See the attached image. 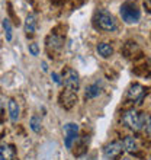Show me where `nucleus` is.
Here are the masks:
<instances>
[{
    "instance_id": "obj_1",
    "label": "nucleus",
    "mask_w": 151,
    "mask_h": 160,
    "mask_svg": "<svg viewBox=\"0 0 151 160\" xmlns=\"http://www.w3.org/2000/svg\"><path fill=\"white\" fill-rule=\"evenodd\" d=\"M122 124L132 131H141L147 124V115L139 114L137 109H129L122 115Z\"/></svg>"
},
{
    "instance_id": "obj_2",
    "label": "nucleus",
    "mask_w": 151,
    "mask_h": 160,
    "mask_svg": "<svg viewBox=\"0 0 151 160\" xmlns=\"http://www.w3.org/2000/svg\"><path fill=\"white\" fill-rule=\"evenodd\" d=\"M95 23L99 29L102 31H106V32H112V31H116L118 28V23H116V19L113 16L110 12L102 9L99 12H96L95 15Z\"/></svg>"
},
{
    "instance_id": "obj_3",
    "label": "nucleus",
    "mask_w": 151,
    "mask_h": 160,
    "mask_svg": "<svg viewBox=\"0 0 151 160\" xmlns=\"http://www.w3.org/2000/svg\"><path fill=\"white\" fill-rule=\"evenodd\" d=\"M121 18L122 21L131 25V23H137V22L141 19V10L138 9L135 2H125V3L121 6Z\"/></svg>"
},
{
    "instance_id": "obj_4",
    "label": "nucleus",
    "mask_w": 151,
    "mask_h": 160,
    "mask_svg": "<svg viewBox=\"0 0 151 160\" xmlns=\"http://www.w3.org/2000/svg\"><path fill=\"white\" fill-rule=\"evenodd\" d=\"M63 79H64L63 83H64V86H66V89H67V90H70V92L77 93V90H79V86H80L79 73L76 72L74 68L67 67L63 72Z\"/></svg>"
},
{
    "instance_id": "obj_5",
    "label": "nucleus",
    "mask_w": 151,
    "mask_h": 160,
    "mask_svg": "<svg viewBox=\"0 0 151 160\" xmlns=\"http://www.w3.org/2000/svg\"><path fill=\"white\" fill-rule=\"evenodd\" d=\"M64 144H66V147L67 148H71L73 147V143L77 141L79 138V125L76 124V122H67L66 125H64Z\"/></svg>"
},
{
    "instance_id": "obj_6",
    "label": "nucleus",
    "mask_w": 151,
    "mask_h": 160,
    "mask_svg": "<svg viewBox=\"0 0 151 160\" xmlns=\"http://www.w3.org/2000/svg\"><path fill=\"white\" fill-rule=\"evenodd\" d=\"M122 153H124V146L119 141H113V143L108 144L103 150V154H105L106 160H118L121 159Z\"/></svg>"
},
{
    "instance_id": "obj_7",
    "label": "nucleus",
    "mask_w": 151,
    "mask_h": 160,
    "mask_svg": "<svg viewBox=\"0 0 151 160\" xmlns=\"http://www.w3.org/2000/svg\"><path fill=\"white\" fill-rule=\"evenodd\" d=\"M77 102V93L70 92V90H64L60 96V103L61 106H64L66 109H70L73 105Z\"/></svg>"
},
{
    "instance_id": "obj_8",
    "label": "nucleus",
    "mask_w": 151,
    "mask_h": 160,
    "mask_svg": "<svg viewBox=\"0 0 151 160\" xmlns=\"http://www.w3.org/2000/svg\"><path fill=\"white\" fill-rule=\"evenodd\" d=\"M144 96V86L139 83H135L132 84L129 89H128V92H126V99L128 101H139L141 98Z\"/></svg>"
},
{
    "instance_id": "obj_9",
    "label": "nucleus",
    "mask_w": 151,
    "mask_h": 160,
    "mask_svg": "<svg viewBox=\"0 0 151 160\" xmlns=\"http://www.w3.org/2000/svg\"><path fill=\"white\" fill-rule=\"evenodd\" d=\"M64 45V38L58 34H51L46 38V48L52 51H58Z\"/></svg>"
},
{
    "instance_id": "obj_10",
    "label": "nucleus",
    "mask_w": 151,
    "mask_h": 160,
    "mask_svg": "<svg viewBox=\"0 0 151 160\" xmlns=\"http://www.w3.org/2000/svg\"><path fill=\"white\" fill-rule=\"evenodd\" d=\"M16 157V148L12 144L0 146V160H13Z\"/></svg>"
},
{
    "instance_id": "obj_11",
    "label": "nucleus",
    "mask_w": 151,
    "mask_h": 160,
    "mask_svg": "<svg viewBox=\"0 0 151 160\" xmlns=\"http://www.w3.org/2000/svg\"><path fill=\"white\" fill-rule=\"evenodd\" d=\"M7 111H9V117L12 122H17L19 117H21V108L17 105V102L15 99H9L7 102Z\"/></svg>"
},
{
    "instance_id": "obj_12",
    "label": "nucleus",
    "mask_w": 151,
    "mask_h": 160,
    "mask_svg": "<svg viewBox=\"0 0 151 160\" xmlns=\"http://www.w3.org/2000/svg\"><path fill=\"white\" fill-rule=\"evenodd\" d=\"M37 15H34V13H31V15H28L25 19V25H23V28H25V32L28 35H34L35 31H37Z\"/></svg>"
},
{
    "instance_id": "obj_13",
    "label": "nucleus",
    "mask_w": 151,
    "mask_h": 160,
    "mask_svg": "<svg viewBox=\"0 0 151 160\" xmlns=\"http://www.w3.org/2000/svg\"><path fill=\"white\" fill-rule=\"evenodd\" d=\"M122 146H124V150H126V152H129V153H135L138 150V141H137L135 137H131V135L124 138Z\"/></svg>"
},
{
    "instance_id": "obj_14",
    "label": "nucleus",
    "mask_w": 151,
    "mask_h": 160,
    "mask_svg": "<svg viewBox=\"0 0 151 160\" xmlns=\"http://www.w3.org/2000/svg\"><path fill=\"white\" fill-rule=\"evenodd\" d=\"M99 95H100V84L99 83H93V84H90V86H87L86 93H84L86 99H95V98H97Z\"/></svg>"
},
{
    "instance_id": "obj_15",
    "label": "nucleus",
    "mask_w": 151,
    "mask_h": 160,
    "mask_svg": "<svg viewBox=\"0 0 151 160\" xmlns=\"http://www.w3.org/2000/svg\"><path fill=\"white\" fill-rule=\"evenodd\" d=\"M97 52H99L103 58H108V57H110V55L113 54V48L108 42H100V44L97 45Z\"/></svg>"
},
{
    "instance_id": "obj_16",
    "label": "nucleus",
    "mask_w": 151,
    "mask_h": 160,
    "mask_svg": "<svg viewBox=\"0 0 151 160\" xmlns=\"http://www.w3.org/2000/svg\"><path fill=\"white\" fill-rule=\"evenodd\" d=\"M29 125H31V130L34 132H41L42 130V122H41V118L38 115H34L29 121Z\"/></svg>"
},
{
    "instance_id": "obj_17",
    "label": "nucleus",
    "mask_w": 151,
    "mask_h": 160,
    "mask_svg": "<svg viewBox=\"0 0 151 160\" xmlns=\"http://www.w3.org/2000/svg\"><path fill=\"white\" fill-rule=\"evenodd\" d=\"M3 29H4V35H6V39L7 41H12L13 38V32H12V25H10V22L9 19H3Z\"/></svg>"
},
{
    "instance_id": "obj_18",
    "label": "nucleus",
    "mask_w": 151,
    "mask_h": 160,
    "mask_svg": "<svg viewBox=\"0 0 151 160\" xmlns=\"http://www.w3.org/2000/svg\"><path fill=\"white\" fill-rule=\"evenodd\" d=\"M29 52L32 55H38V54H39V47H38V44H35V42L29 44Z\"/></svg>"
},
{
    "instance_id": "obj_19",
    "label": "nucleus",
    "mask_w": 151,
    "mask_h": 160,
    "mask_svg": "<svg viewBox=\"0 0 151 160\" xmlns=\"http://www.w3.org/2000/svg\"><path fill=\"white\" fill-rule=\"evenodd\" d=\"M51 77H52V80H54L57 84H61V83H63V82H61V77H60L57 73H52V74H51Z\"/></svg>"
},
{
    "instance_id": "obj_20",
    "label": "nucleus",
    "mask_w": 151,
    "mask_h": 160,
    "mask_svg": "<svg viewBox=\"0 0 151 160\" xmlns=\"http://www.w3.org/2000/svg\"><path fill=\"white\" fill-rule=\"evenodd\" d=\"M144 9L148 13H151V0H144Z\"/></svg>"
},
{
    "instance_id": "obj_21",
    "label": "nucleus",
    "mask_w": 151,
    "mask_h": 160,
    "mask_svg": "<svg viewBox=\"0 0 151 160\" xmlns=\"http://www.w3.org/2000/svg\"><path fill=\"white\" fill-rule=\"evenodd\" d=\"M147 134L151 137V118L148 119V122H147Z\"/></svg>"
},
{
    "instance_id": "obj_22",
    "label": "nucleus",
    "mask_w": 151,
    "mask_h": 160,
    "mask_svg": "<svg viewBox=\"0 0 151 160\" xmlns=\"http://www.w3.org/2000/svg\"><path fill=\"white\" fill-rule=\"evenodd\" d=\"M42 70H44V72H48V66H46V63H42Z\"/></svg>"
},
{
    "instance_id": "obj_23",
    "label": "nucleus",
    "mask_w": 151,
    "mask_h": 160,
    "mask_svg": "<svg viewBox=\"0 0 151 160\" xmlns=\"http://www.w3.org/2000/svg\"><path fill=\"white\" fill-rule=\"evenodd\" d=\"M83 160H92V159H90V157H87V159H83Z\"/></svg>"
},
{
    "instance_id": "obj_24",
    "label": "nucleus",
    "mask_w": 151,
    "mask_h": 160,
    "mask_svg": "<svg viewBox=\"0 0 151 160\" xmlns=\"http://www.w3.org/2000/svg\"><path fill=\"white\" fill-rule=\"evenodd\" d=\"M122 160H129V159H122Z\"/></svg>"
}]
</instances>
